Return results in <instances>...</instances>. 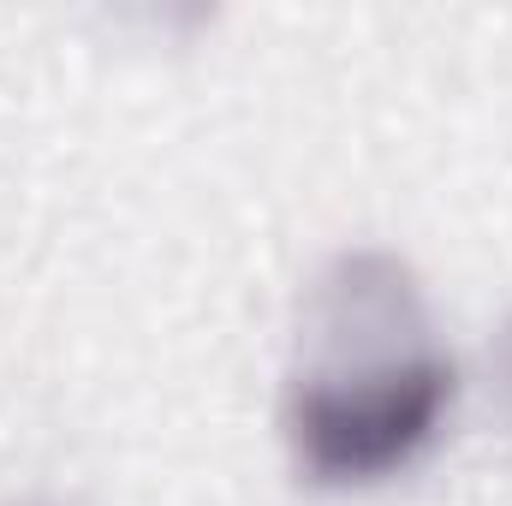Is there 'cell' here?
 <instances>
[{
	"label": "cell",
	"instance_id": "3957f363",
	"mask_svg": "<svg viewBox=\"0 0 512 506\" xmlns=\"http://www.w3.org/2000/svg\"><path fill=\"white\" fill-rule=\"evenodd\" d=\"M6 506H60V501H6Z\"/></svg>",
	"mask_w": 512,
	"mask_h": 506
},
{
	"label": "cell",
	"instance_id": "7a4b0ae2",
	"mask_svg": "<svg viewBox=\"0 0 512 506\" xmlns=\"http://www.w3.org/2000/svg\"><path fill=\"white\" fill-rule=\"evenodd\" d=\"M489 399H495V417L512 441V316L501 322V334L489 346Z\"/></svg>",
	"mask_w": 512,
	"mask_h": 506
},
{
	"label": "cell",
	"instance_id": "6da1fadb",
	"mask_svg": "<svg viewBox=\"0 0 512 506\" xmlns=\"http://www.w3.org/2000/svg\"><path fill=\"white\" fill-rule=\"evenodd\" d=\"M459 393L417 274L393 251H340L298 310L280 435L310 489H376L411 471Z\"/></svg>",
	"mask_w": 512,
	"mask_h": 506
}]
</instances>
